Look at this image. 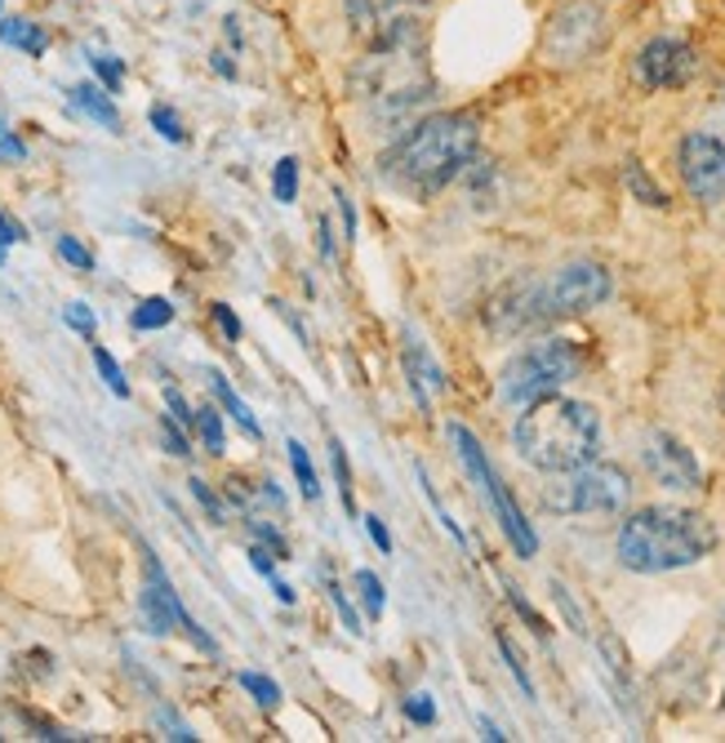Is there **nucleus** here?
Wrapping results in <instances>:
<instances>
[{
  "instance_id": "1",
  "label": "nucleus",
  "mask_w": 725,
  "mask_h": 743,
  "mask_svg": "<svg viewBox=\"0 0 725 743\" xmlns=\"http://www.w3.org/2000/svg\"><path fill=\"white\" fill-rule=\"evenodd\" d=\"M365 44L369 49L347 71V89L365 107L369 125H378L383 133H400L436 98V76H431V58H427V27L418 13H409L391 27H383Z\"/></svg>"
},
{
  "instance_id": "2",
  "label": "nucleus",
  "mask_w": 725,
  "mask_h": 743,
  "mask_svg": "<svg viewBox=\"0 0 725 743\" xmlns=\"http://www.w3.org/2000/svg\"><path fill=\"white\" fill-rule=\"evenodd\" d=\"M480 147L476 111H431L405 125L391 147L378 156V174L405 196H436L463 178Z\"/></svg>"
},
{
  "instance_id": "3",
  "label": "nucleus",
  "mask_w": 725,
  "mask_h": 743,
  "mask_svg": "<svg viewBox=\"0 0 725 743\" xmlns=\"http://www.w3.org/2000/svg\"><path fill=\"white\" fill-rule=\"evenodd\" d=\"M614 294V276L605 262L596 258H569L560 267H552L538 280H516L507 285L489 307V329L498 334H520V329H538L565 316H583L592 307H600Z\"/></svg>"
},
{
  "instance_id": "4",
  "label": "nucleus",
  "mask_w": 725,
  "mask_h": 743,
  "mask_svg": "<svg viewBox=\"0 0 725 743\" xmlns=\"http://www.w3.org/2000/svg\"><path fill=\"white\" fill-rule=\"evenodd\" d=\"M716 543L721 534L712 516L694 507H676V503H654V507H636L618 525L614 556L632 574H672V569H689L707 561Z\"/></svg>"
},
{
  "instance_id": "5",
  "label": "nucleus",
  "mask_w": 725,
  "mask_h": 743,
  "mask_svg": "<svg viewBox=\"0 0 725 743\" xmlns=\"http://www.w3.org/2000/svg\"><path fill=\"white\" fill-rule=\"evenodd\" d=\"M512 445L516 454L538 467V472H569L587 458L600 454V414L587 405V400H574V396H543V400H529L512 427Z\"/></svg>"
},
{
  "instance_id": "6",
  "label": "nucleus",
  "mask_w": 725,
  "mask_h": 743,
  "mask_svg": "<svg viewBox=\"0 0 725 743\" xmlns=\"http://www.w3.org/2000/svg\"><path fill=\"white\" fill-rule=\"evenodd\" d=\"M578 374H583V347L569 343V338H543V343H529L525 351H516L503 365L498 396H503V405L525 409L529 400H543V396L560 392Z\"/></svg>"
},
{
  "instance_id": "7",
  "label": "nucleus",
  "mask_w": 725,
  "mask_h": 743,
  "mask_svg": "<svg viewBox=\"0 0 725 743\" xmlns=\"http://www.w3.org/2000/svg\"><path fill=\"white\" fill-rule=\"evenodd\" d=\"M632 498V476L618 463L587 458L569 472H552V485H543V507L556 516H609L623 512Z\"/></svg>"
},
{
  "instance_id": "8",
  "label": "nucleus",
  "mask_w": 725,
  "mask_h": 743,
  "mask_svg": "<svg viewBox=\"0 0 725 743\" xmlns=\"http://www.w3.org/2000/svg\"><path fill=\"white\" fill-rule=\"evenodd\" d=\"M609 40V13L600 0H560L538 36V58L547 67H583Z\"/></svg>"
},
{
  "instance_id": "9",
  "label": "nucleus",
  "mask_w": 725,
  "mask_h": 743,
  "mask_svg": "<svg viewBox=\"0 0 725 743\" xmlns=\"http://www.w3.org/2000/svg\"><path fill=\"white\" fill-rule=\"evenodd\" d=\"M449 445H454V454H458V463H463V472L476 481V489L485 494V503H489V512L498 516V529L507 534V543H512V552L520 556V561H529L534 552H538V534H534V525L525 521V512L516 507V498H512V489L503 485V476L494 472V463L485 458V449H480V440L463 427V423H449Z\"/></svg>"
},
{
  "instance_id": "10",
  "label": "nucleus",
  "mask_w": 725,
  "mask_h": 743,
  "mask_svg": "<svg viewBox=\"0 0 725 743\" xmlns=\"http://www.w3.org/2000/svg\"><path fill=\"white\" fill-rule=\"evenodd\" d=\"M676 174L698 205L725 200V142L707 129H689L676 142Z\"/></svg>"
},
{
  "instance_id": "11",
  "label": "nucleus",
  "mask_w": 725,
  "mask_h": 743,
  "mask_svg": "<svg viewBox=\"0 0 725 743\" xmlns=\"http://www.w3.org/2000/svg\"><path fill=\"white\" fill-rule=\"evenodd\" d=\"M640 463H645L649 481L663 485V489H672V494L703 489V467H698L694 449L676 432H667V427H649L640 436Z\"/></svg>"
},
{
  "instance_id": "12",
  "label": "nucleus",
  "mask_w": 725,
  "mask_h": 743,
  "mask_svg": "<svg viewBox=\"0 0 725 743\" xmlns=\"http://www.w3.org/2000/svg\"><path fill=\"white\" fill-rule=\"evenodd\" d=\"M632 76L645 89H681L698 76V53L681 36H649L632 58Z\"/></svg>"
},
{
  "instance_id": "13",
  "label": "nucleus",
  "mask_w": 725,
  "mask_h": 743,
  "mask_svg": "<svg viewBox=\"0 0 725 743\" xmlns=\"http://www.w3.org/2000/svg\"><path fill=\"white\" fill-rule=\"evenodd\" d=\"M138 614H142V627L151 636H169L178 627V614H182V601L165 574V565L156 561V552L147 547L142 552V596H138Z\"/></svg>"
},
{
  "instance_id": "14",
  "label": "nucleus",
  "mask_w": 725,
  "mask_h": 743,
  "mask_svg": "<svg viewBox=\"0 0 725 743\" xmlns=\"http://www.w3.org/2000/svg\"><path fill=\"white\" fill-rule=\"evenodd\" d=\"M431 0H342V18L351 27V36L360 40H374L383 27L409 18V13H423Z\"/></svg>"
},
{
  "instance_id": "15",
  "label": "nucleus",
  "mask_w": 725,
  "mask_h": 743,
  "mask_svg": "<svg viewBox=\"0 0 725 743\" xmlns=\"http://www.w3.org/2000/svg\"><path fill=\"white\" fill-rule=\"evenodd\" d=\"M405 374H409V392H414V400L427 409L431 405V396L436 392H445V369L431 360V351L418 343V338H405Z\"/></svg>"
},
{
  "instance_id": "16",
  "label": "nucleus",
  "mask_w": 725,
  "mask_h": 743,
  "mask_svg": "<svg viewBox=\"0 0 725 743\" xmlns=\"http://www.w3.org/2000/svg\"><path fill=\"white\" fill-rule=\"evenodd\" d=\"M67 98H71V107L76 111H85L89 120H98L102 129H111V133H120V111H116V102H111V93L107 89H98V85H71L67 89Z\"/></svg>"
},
{
  "instance_id": "17",
  "label": "nucleus",
  "mask_w": 725,
  "mask_h": 743,
  "mask_svg": "<svg viewBox=\"0 0 725 743\" xmlns=\"http://www.w3.org/2000/svg\"><path fill=\"white\" fill-rule=\"evenodd\" d=\"M0 44L22 49L27 58H40V53L49 49V36H44V27L31 22V18H0Z\"/></svg>"
},
{
  "instance_id": "18",
  "label": "nucleus",
  "mask_w": 725,
  "mask_h": 743,
  "mask_svg": "<svg viewBox=\"0 0 725 743\" xmlns=\"http://www.w3.org/2000/svg\"><path fill=\"white\" fill-rule=\"evenodd\" d=\"M209 387H213V396L222 400V409H227V414H231V418H236V423H240V427H245V432H249V436L258 440V436H262V427H258L254 409H249V405H245V400L236 396V387H231V383H227V378H222L218 369H209Z\"/></svg>"
},
{
  "instance_id": "19",
  "label": "nucleus",
  "mask_w": 725,
  "mask_h": 743,
  "mask_svg": "<svg viewBox=\"0 0 725 743\" xmlns=\"http://www.w3.org/2000/svg\"><path fill=\"white\" fill-rule=\"evenodd\" d=\"M623 182H627V191H632L640 205H649V209H663V205H667V191L649 178V169H645L640 160H627V165H623Z\"/></svg>"
},
{
  "instance_id": "20",
  "label": "nucleus",
  "mask_w": 725,
  "mask_h": 743,
  "mask_svg": "<svg viewBox=\"0 0 725 743\" xmlns=\"http://www.w3.org/2000/svg\"><path fill=\"white\" fill-rule=\"evenodd\" d=\"M351 587H356L360 610H365L369 618H383V610H387V587H383V578H378L374 569H356V574H351Z\"/></svg>"
},
{
  "instance_id": "21",
  "label": "nucleus",
  "mask_w": 725,
  "mask_h": 743,
  "mask_svg": "<svg viewBox=\"0 0 725 743\" xmlns=\"http://www.w3.org/2000/svg\"><path fill=\"white\" fill-rule=\"evenodd\" d=\"M285 449H289V467H294V481H298L302 498L316 503V498H320V476H316V467H311V458H307V445H302V440H285Z\"/></svg>"
},
{
  "instance_id": "22",
  "label": "nucleus",
  "mask_w": 725,
  "mask_h": 743,
  "mask_svg": "<svg viewBox=\"0 0 725 743\" xmlns=\"http://www.w3.org/2000/svg\"><path fill=\"white\" fill-rule=\"evenodd\" d=\"M169 320H173V303H169V298H142V303L129 311V325L142 329V334H147V329H165Z\"/></svg>"
},
{
  "instance_id": "23",
  "label": "nucleus",
  "mask_w": 725,
  "mask_h": 743,
  "mask_svg": "<svg viewBox=\"0 0 725 743\" xmlns=\"http://www.w3.org/2000/svg\"><path fill=\"white\" fill-rule=\"evenodd\" d=\"M271 196L280 205H294L298 200V156H280L271 165Z\"/></svg>"
},
{
  "instance_id": "24",
  "label": "nucleus",
  "mask_w": 725,
  "mask_h": 743,
  "mask_svg": "<svg viewBox=\"0 0 725 743\" xmlns=\"http://www.w3.org/2000/svg\"><path fill=\"white\" fill-rule=\"evenodd\" d=\"M196 432H200V445L218 458L222 449H227V432H222V414L213 409V405H200L196 409Z\"/></svg>"
},
{
  "instance_id": "25",
  "label": "nucleus",
  "mask_w": 725,
  "mask_h": 743,
  "mask_svg": "<svg viewBox=\"0 0 725 743\" xmlns=\"http://www.w3.org/2000/svg\"><path fill=\"white\" fill-rule=\"evenodd\" d=\"M147 120H151V129H156L165 142H187V129H182V120H178V111H173L169 102H151V107H147Z\"/></svg>"
},
{
  "instance_id": "26",
  "label": "nucleus",
  "mask_w": 725,
  "mask_h": 743,
  "mask_svg": "<svg viewBox=\"0 0 725 743\" xmlns=\"http://www.w3.org/2000/svg\"><path fill=\"white\" fill-rule=\"evenodd\" d=\"M494 645H498V654H503V663H507V672L516 676V685H520V694H525V699H534V681H529V672H525V658L516 654V645H512V636H507V632H494Z\"/></svg>"
},
{
  "instance_id": "27",
  "label": "nucleus",
  "mask_w": 725,
  "mask_h": 743,
  "mask_svg": "<svg viewBox=\"0 0 725 743\" xmlns=\"http://www.w3.org/2000/svg\"><path fill=\"white\" fill-rule=\"evenodd\" d=\"M418 485H423V498L431 503V512H436V521H440V529H445V534H449V538H454L458 547H467V538H463V529L454 525V516H449V507L440 503V494H436V485L427 481V472H423V467H418Z\"/></svg>"
},
{
  "instance_id": "28",
  "label": "nucleus",
  "mask_w": 725,
  "mask_h": 743,
  "mask_svg": "<svg viewBox=\"0 0 725 743\" xmlns=\"http://www.w3.org/2000/svg\"><path fill=\"white\" fill-rule=\"evenodd\" d=\"M93 365H98V374H102V383H107V392L111 396H129V383H125V369L116 365V356L107 351V347H93Z\"/></svg>"
},
{
  "instance_id": "29",
  "label": "nucleus",
  "mask_w": 725,
  "mask_h": 743,
  "mask_svg": "<svg viewBox=\"0 0 725 743\" xmlns=\"http://www.w3.org/2000/svg\"><path fill=\"white\" fill-rule=\"evenodd\" d=\"M89 67H93V76L102 80L107 93H120V85H125V62H120V58H111V53H89Z\"/></svg>"
},
{
  "instance_id": "30",
  "label": "nucleus",
  "mask_w": 725,
  "mask_h": 743,
  "mask_svg": "<svg viewBox=\"0 0 725 743\" xmlns=\"http://www.w3.org/2000/svg\"><path fill=\"white\" fill-rule=\"evenodd\" d=\"M329 454H334V481H338L342 507H347V512H356V498H351V463H347V449H342V440H338V436L329 440Z\"/></svg>"
},
{
  "instance_id": "31",
  "label": "nucleus",
  "mask_w": 725,
  "mask_h": 743,
  "mask_svg": "<svg viewBox=\"0 0 725 743\" xmlns=\"http://www.w3.org/2000/svg\"><path fill=\"white\" fill-rule=\"evenodd\" d=\"M236 681H240V685H245V690H249L262 707H276V703H280V685H276L271 676H262V672H240Z\"/></svg>"
},
{
  "instance_id": "32",
  "label": "nucleus",
  "mask_w": 725,
  "mask_h": 743,
  "mask_svg": "<svg viewBox=\"0 0 725 743\" xmlns=\"http://www.w3.org/2000/svg\"><path fill=\"white\" fill-rule=\"evenodd\" d=\"M552 596H556V605H560V614L569 618V627H574L578 636H587V618H583V610H578V601L569 596V587H565L560 578H552Z\"/></svg>"
},
{
  "instance_id": "33",
  "label": "nucleus",
  "mask_w": 725,
  "mask_h": 743,
  "mask_svg": "<svg viewBox=\"0 0 725 743\" xmlns=\"http://www.w3.org/2000/svg\"><path fill=\"white\" fill-rule=\"evenodd\" d=\"M160 440H165V449H169L173 458H187V454H191L182 423H178V418H169V414H160Z\"/></svg>"
},
{
  "instance_id": "34",
  "label": "nucleus",
  "mask_w": 725,
  "mask_h": 743,
  "mask_svg": "<svg viewBox=\"0 0 725 743\" xmlns=\"http://www.w3.org/2000/svg\"><path fill=\"white\" fill-rule=\"evenodd\" d=\"M187 485H191V498H196V503H200V507L209 512V521H213V525H222V516H227V507H222V498H218V494H213V489H209V485H205L200 476H191Z\"/></svg>"
},
{
  "instance_id": "35",
  "label": "nucleus",
  "mask_w": 725,
  "mask_h": 743,
  "mask_svg": "<svg viewBox=\"0 0 725 743\" xmlns=\"http://www.w3.org/2000/svg\"><path fill=\"white\" fill-rule=\"evenodd\" d=\"M329 601H334V610H338L342 627H347L351 636H365V627H360V614H356V605L342 596V587H338V583H329Z\"/></svg>"
},
{
  "instance_id": "36",
  "label": "nucleus",
  "mask_w": 725,
  "mask_h": 743,
  "mask_svg": "<svg viewBox=\"0 0 725 743\" xmlns=\"http://www.w3.org/2000/svg\"><path fill=\"white\" fill-rule=\"evenodd\" d=\"M360 521H365V534H369V543H374L383 556H391V547H396V543H391V529H387V521H383L378 512H365Z\"/></svg>"
},
{
  "instance_id": "37",
  "label": "nucleus",
  "mask_w": 725,
  "mask_h": 743,
  "mask_svg": "<svg viewBox=\"0 0 725 743\" xmlns=\"http://www.w3.org/2000/svg\"><path fill=\"white\" fill-rule=\"evenodd\" d=\"M58 254L71 262V267H80V271H93V254L76 240V236H58Z\"/></svg>"
},
{
  "instance_id": "38",
  "label": "nucleus",
  "mask_w": 725,
  "mask_h": 743,
  "mask_svg": "<svg viewBox=\"0 0 725 743\" xmlns=\"http://www.w3.org/2000/svg\"><path fill=\"white\" fill-rule=\"evenodd\" d=\"M62 320H67L76 334H85V338H93V329H98V320H93V311H89L85 303H67V307H62Z\"/></svg>"
},
{
  "instance_id": "39",
  "label": "nucleus",
  "mask_w": 725,
  "mask_h": 743,
  "mask_svg": "<svg viewBox=\"0 0 725 743\" xmlns=\"http://www.w3.org/2000/svg\"><path fill=\"white\" fill-rule=\"evenodd\" d=\"M249 529L258 534V543H262V547H271V552H276V561H289V547H285V538L276 534V525H267V521L249 516Z\"/></svg>"
},
{
  "instance_id": "40",
  "label": "nucleus",
  "mask_w": 725,
  "mask_h": 743,
  "mask_svg": "<svg viewBox=\"0 0 725 743\" xmlns=\"http://www.w3.org/2000/svg\"><path fill=\"white\" fill-rule=\"evenodd\" d=\"M405 716H409L414 725H431V721H436V703H431V694H423V690L409 694V699H405Z\"/></svg>"
},
{
  "instance_id": "41",
  "label": "nucleus",
  "mask_w": 725,
  "mask_h": 743,
  "mask_svg": "<svg viewBox=\"0 0 725 743\" xmlns=\"http://www.w3.org/2000/svg\"><path fill=\"white\" fill-rule=\"evenodd\" d=\"M165 409H169V418H178L182 427H196V409L182 400V392H178V387H165Z\"/></svg>"
},
{
  "instance_id": "42",
  "label": "nucleus",
  "mask_w": 725,
  "mask_h": 743,
  "mask_svg": "<svg viewBox=\"0 0 725 743\" xmlns=\"http://www.w3.org/2000/svg\"><path fill=\"white\" fill-rule=\"evenodd\" d=\"M178 627H182V632H187V636H191V641H196L205 654H218V641H213V636H209V632H205V627H200V623L187 614V605H182V614H178Z\"/></svg>"
},
{
  "instance_id": "43",
  "label": "nucleus",
  "mask_w": 725,
  "mask_h": 743,
  "mask_svg": "<svg viewBox=\"0 0 725 743\" xmlns=\"http://www.w3.org/2000/svg\"><path fill=\"white\" fill-rule=\"evenodd\" d=\"M156 721H160V730H165L169 739H178V743H196L191 725H187V721H178V716H173L169 707H160V712H156Z\"/></svg>"
},
{
  "instance_id": "44",
  "label": "nucleus",
  "mask_w": 725,
  "mask_h": 743,
  "mask_svg": "<svg viewBox=\"0 0 725 743\" xmlns=\"http://www.w3.org/2000/svg\"><path fill=\"white\" fill-rule=\"evenodd\" d=\"M209 311H213V320H218L222 338H227V343H240V320H236V311H231L227 303H213Z\"/></svg>"
},
{
  "instance_id": "45",
  "label": "nucleus",
  "mask_w": 725,
  "mask_h": 743,
  "mask_svg": "<svg viewBox=\"0 0 725 743\" xmlns=\"http://www.w3.org/2000/svg\"><path fill=\"white\" fill-rule=\"evenodd\" d=\"M18 240H27L22 222H18V218H9V214L0 209V249H4V245H18Z\"/></svg>"
},
{
  "instance_id": "46",
  "label": "nucleus",
  "mask_w": 725,
  "mask_h": 743,
  "mask_svg": "<svg viewBox=\"0 0 725 743\" xmlns=\"http://www.w3.org/2000/svg\"><path fill=\"white\" fill-rule=\"evenodd\" d=\"M209 67H213V71H218L222 80H236V62H231V58H227L222 49H213V53H209Z\"/></svg>"
},
{
  "instance_id": "47",
  "label": "nucleus",
  "mask_w": 725,
  "mask_h": 743,
  "mask_svg": "<svg viewBox=\"0 0 725 743\" xmlns=\"http://www.w3.org/2000/svg\"><path fill=\"white\" fill-rule=\"evenodd\" d=\"M267 583H271V592H276V601H280V605H294V596H298V592H294L285 578H276V574H271Z\"/></svg>"
},
{
  "instance_id": "48",
  "label": "nucleus",
  "mask_w": 725,
  "mask_h": 743,
  "mask_svg": "<svg viewBox=\"0 0 725 743\" xmlns=\"http://www.w3.org/2000/svg\"><path fill=\"white\" fill-rule=\"evenodd\" d=\"M0 156H4V160H22V156H27V147H22L18 138H0Z\"/></svg>"
},
{
  "instance_id": "49",
  "label": "nucleus",
  "mask_w": 725,
  "mask_h": 743,
  "mask_svg": "<svg viewBox=\"0 0 725 743\" xmlns=\"http://www.w3.org/2000/svg\"><path fill=\"white\" fill-rule=\"evenodd\" d=\"M480 734H485V739H494V743H503V739H507V734H503V730H498L489 716H480Z\"/></svg>"
},
{
  "instance_id": "50",
  "label": "nucleus",
  "mask_w": 725,
  "mask_h": 743,
  "mask_svg": "<svg viewBox=\"0 0 725 743\" xmlns=\"http://www.w3.org/2000/svg\"><path fill=\"white\" fill-rule=\"evenodd\" d=\"M716 650L725 654V614H721V623H716Z\"/></svg>"
},
{
  "instance_id": "51",
  "label": "nucleus",
  "mask_w": 725,
  "mask_h": 743,
  "mask_svg": "<svg viewBox=\"0 0 725 743\" xmlns=\"http://www.w3.org/2000/svg\"><path fill=\"white\" fill-rule=\"evenodd\" d=\"M721 409H725V383H721Z\"/></svg>"
},
{
  "instance_id": "52",
  "label": "nucleus",
  "mask_w": 725,
  "mask_h": 743,
  "mask_svg": "<svg viewBox=\"0 0 725 743\" xmlns=\"http://www.w3.org/2000/svg\"><path fill=\"white\" fill-rule=\"evenodd\" d=\"M721 707H725V694H721Z\"/></svg>"
},
{
  "instance_id": "53",
  "label": "nucleus",
  "mask_w": 725,
  "mask_h": 743,
  "mask_svg": "<svg viewBox=\"0 0 725 743\" xmlns=\"http://www.w3.org/2000/svg\"><path fill=\"white\" fill-rule=\"evenodd\" d=\"M0 262H4V254H0Z\"/></svg>"
}]
</instances>
